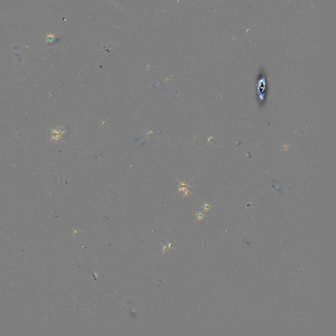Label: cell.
<instances>
[{"label": "cell", "instance_id": "cell-1", "mask_svg": "<svg viewBox=\"0 0 336 336\" xmlns=\"http://www.w3.org/2000/svg\"><path fill=\"white\" fill-rule=\"evenodd\" d=\"M55 37L54 35H49L47 38V41L48 42H53L55 40Z\"/></svg>", "mask_w": 336, "mask_h": 336}]
</instances>
